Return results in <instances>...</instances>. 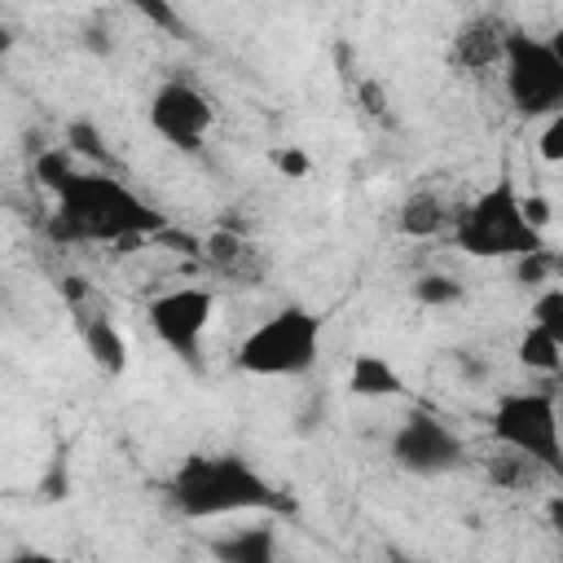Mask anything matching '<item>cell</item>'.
I'll return each instance as SVG.
<instances>
[{
	"instance_id": "6da1fadb",
	"label": "cell",
	"mask_w": 563,
	"mask_h": 563,
	"mask_svg": "<svg viewBox=\"0 0 563 563\" xmlns=\"http://www.w3.org/2000/svg\"><path fill=\"white\" fill-rule=\"evenodd\" d=\"M57 207L48 216L53 242H114L119 251H136L145 238L163 233L167 220L145 198H136L119 176L106 172H70L53 194Z\"/></svg>"
},
{
	"instance_id": "7a4b0ae2",
	"label": "cell",
	"mask_w": 563,
	"mask_h": 563,
	"mask_svg": "<svg viewBox=\"0 0 563 563\" xmlns=\"http://www.w3.org/2000/svg\"><path fill=\"white\" fill-rule=\"evenodd\" d=\"M167 501L185 519H220L286 506L282 493L238 453H189L167 479Z\"/></svg>"
},
{
	"instance_id": "3957f363",
	"label": "cell",
	"mask_w": 563,
	"mask_h": 563,
	"mask_svg": "<svg viewBox=\"0 0 563 563\" xmlns=\"http://www.w3.org/2000/svg\"><path fill=\"white\" fill-rule=\"evenodd\" d=\"M317 352H321V317H312L299 303H286L238 343L233 365L260 378H295L317 365Z\"/></svg>"
},
{
	"instance_id": "277c9868",
	"label": "cell",
	"mask_w": 563,
	"mask_h": 563,
	"mask_svg": "<svg viewBox=\"0 0 563 563\" xmlns=\"http://www.w3.org/2000/svg\"><path fill=\"white\" fill-rule=\"evenodd\" d=\"M457 251L479 255V260H519L541 242V233H532L519 216V189L510 176H497L466 211H457Z\"/></svg>"
},
{
	"instance_id": "5b68a950",
	"label": "cell",
	"mask_w": 563,
	"mask_h": 563,
	"mask_svg": "<svg viewBox=\"0 0 563 563\" xmlns=\"http://www.w3.org/2000/svg\"><path fill=\"white\" fill-rule=\"evenodd\" d=\"M501 66H506V97L519 114H559L563 106V40H541L528 31H506L501 44Z\"/></svg>"
},
{
	"instance_id": "8992f818",
	"label": "cell",
	"mask_w": 563,
	"mask_h": 563,
	"mask_svg": "<svg viewBox=\"0 0 563 563\" xmlns=\"http://www.w3.org/2000/svg\"><path fill=\"white\" fill-rule=\"evenodd\" d=\"M493 440L501 449L523 453L537 462L545 475L563 466V444H559V400L554 391H501L493 405Z\"/></svg>"
},
{
	"instance_id": "52a82bcc",
	"label": "cell",
	"mask_w": 563,
	"mask_h": 563,
	"mask_svg": "<svg viewBox=\"0 0 563 563\" xmlns=\"http://www.w3.org/2000/svg\"><path fill=\"white\" fill-rule=\"evenodd\" d=\"M211 312H216V299L202 286H176V290H163L158 299H150L154 334L194 369L202 365L198 352H202V334L211 325Z\"/></svg>"
},
{
	"instance_id": "ba28073f",
	"label": "cell",
	"mask_w": 563,
	"mask_h": 563,
	"mask_svg": "<svg viewBox=\"0 0 563 563\" xmlns=\"http://www.w3.org/2000/svg\"><path fill=\"white\" fill-rule=\"evenodd\" d=\"M391 462L409 475H444L457 471L466 462V444L431 413H413L400 422V431L391 435Z\"/></svg>"
},
{
	"instance_id": "9c48e42d",
	"label": "cell",
	"mask_w": 563,
	"mask_h": 563,
	"mask_svg": "<svg viewBox=\"0 0 563 563\" xmlns=\"http://www.w3.org/2000/svg\"><path fill=\"white\" fill-rule=\"evenodd\" d=\"M211 119H216L211 101H207L189 79H167V84L150 97V128H154L163 141H172L176 150H185V154L202 150V136H207Z\"/></svg>"
},
{
	"instance_id": "30bf717a",
	"label": "cell",
	"mask_w": 563,
	"mask_h": 563,
	"mask_svg": "<svg viewBox=\"0 0 563 563\" xmlns=\"http://www.w3.org/2000/svg\"><path fill=\"white\" fill-rule=\"evenodd\" d=\"M506 22L493 18V13H479L471 22H462L449 40V62L457 70H488V66H501V44H506Z\"/></svg>"
},
{
	"instance_id": "8fae6325",
	"label": "cell",
	"mask_w": 563,
	"mask_h": 563,
	"mask_svg": "<svg viewBox=\"0 0 563 563\" xmlns=\"http://www.w3.org/2000/svg\"><path fill=\"white\" fill-rule=\"evenodd\" d=\"M216 563H277V532L273 523H251L211 541Z\"/></svg>"
},
{
	"instance_id": "7c38bea8",
	"label": "cell",
	"mask_w": 563,
	"mask_h": 563,
	"mask_svg": "<svg viewBox=\"0 0 563 563\" xmlns=\"http://www.w3.org/2000/svg\"><path fill=\"white\" fill-rule=\"evenodd\" d=\"M347 391L352 396H365V400H374V396H400L405 391V378H400V369L387 356L361 352L347 365Z\"/></svg>"
},
{
	"instance_id": "4fadbf2b",
	"label": "cell",
	"mask_w": 563,
	"mask_h": 563,
	"mask_svg": "<svg viewBox=\"0 0 563 563\" xmlns=\"http://www.w3.org/2000/svg\"><path fill=\"white\" fill-rule=\"evenodd\" d=\"M84 352H88L92 365H97L101 374H110V378L128 369V343H123L119 325L106 321V317H92V321L84 325Z\"/></svg>"
},
{
	"instance_id": "5bb4252c",
	"label": "cell",
	"mask_w": 563,
	"mask_h": 563,
	"mask_svg": "<svg viewBox=\"0 0 563 563\" xmlns=\"http://www.w3.org/2000/svg\"><path fill=\"white\" fill-rule=\"evenodd\" d=\"M444 224H449V211H444L440 194L418 189V194H409L400 202V233L405 238H435Z\"/></svg>"
},
{
	"instance_id": "9a60e30c",
	"label": "cell",
	"mask_w": 563,
	"mask_h": 563,
	"mask_svg": "<svg viewBox=\"0 0 563 563\" xmlns=\"http://www.w3.org/2000/svg\"><path fill=\"white\" fill-rule=\"evenodd\" d=\"M484 471H488V479H493L497 488H528V484H537V479L545 475L537 462H528V457L515 453V449H497Z\"/></svg>"
},
{
	"instance_id": "2e32d148",
	"label": "cell",
	"mask_w": 563,
	"mask_h": 563,
	"mask_svg": "<svg viewBox=\"0 0 563 563\" xmlns=\"http://www.w3.org/2000/svg\"><path fill=\"white\" fill-rule=\"evenodd\" d=\"M519 361H523L528 369L554 374V369H559V361H563V343H559L554 334H545V330L528 325V330L519 334Z\"/></svg>"
},
{
	"instance_id": "e0dca14e",
	"label": "cell",
	"mask_w": 563,
	"mask_h": 563,
	"mask_svg": "<svg viewBox=\"0 0 563 563\" xmlns=\"http://www.w3.org/2000/svg\"><path fill=\"white\" fill-rule=\"evenodd\" d=\"M202 255H207L211 268H220V273H242L251 246H246V238H238V233H229V229H216V233L202 242Z\"/></svg>"
},
{
	"instance_id": "ac0fdd59",
	"label": "cell",
	"mask_w": 563,
	"mask_h": 563,
	"mask_svg": "<svg viewBox=\"0 0 563 563\" xmlns=\"http://www.w3.org/2000/svg\"><path fill=\"white\" fill-rule=\"evenodd\" d=\"M554 273H559V255L550 246H537V251L515 260V282L519 286H545V282H554Z\"/></svg>"
},
{
	"instance_id": "d6986e66",
	"label": "cell",
	"mask_w": 563,
	"mask_h": 563,
	"mask_svg": "<svg viewBox=\"0 0 563 563\" xmlns=\"http://www.w3.org/2000/svg\"><path fill=\"white\" fill-rule=\"evenodd\" d=\"M413 299L427 303V308H444V303H457L462 299V282L449 277V273H422L413 282Z\"/></svg>"
},
{
	"instance_id": "ffe728a7",
	"label": "cell",
	"mask_w": 563,
	"mask_h": 563,
	"mask_svg": "<svg viewBox=\"0 0 563 563\" xmlns=\"http://www.w3.org/2000/svg\"><path fill=\"white\" fill-rule=\"evenodd\" d=\"M66 150H70V158H75V154H84V158H92V163H106V158H110V150H106L97 123H88V119H70V123H66Z\"/></svg>"
},
{
	"instance_id": "44dd1931",
	"label": "cell",
	"mask_w": 563,
	"mask_h": 563,
	"mask_svg": "<svg viewBox=\"0 0 563 563\" xmlns=\"http://www.w3.org/2000/svg\"><path fill=\"white\" fill-rule=\"evenodd\" d=\"M70 172H75V163H70V150H66V145H62V150H40V158H35V180H40L48 194H57Z\"/></svg>"
},
{
	"instance_id": "7402d4cb",
	"label": "cell",
	"mask_w": 563,
	"mask_h": 563,
	"mask_svg": "<svg viewBox=\"0 0 563 563\" xmlns=\"http://www.w3.org/2000/svg\"><path fill=\"white\" fill-rule=\"evenodd\" d=\"M532 325L545 330V334H554V339L563 343V290H559V286H545V290L537 295V303H532Z\"/></svg>"
},
{
	"instance_id": "603a6c76",
	"label": "cell",
	"mask_w": 563,
	"mask_h": 563,
	"mask_svg": "<svg viewBox=\"0 0 563 563\" xmlns=\"http://www.w3.org/2000/svg\"><path fill=\"white\" fill-rule=\"evenodd\" d=\"M537 150H541V158H545V163H559V158H563V110L545 119V128H541V141H537Z\"/></svg>"
},
{
	"instance_id": "cb8c5ba5",
	"label": "cell",
	"mask_w": 563,
	"mask_h": 563,
	"mask_svg": "<svg viewBox=\"0 0 563 563\" xmlns=\"http://www.w3.org/2000/svg\"><path fill=\"white\" fill-rule=\"evenodd\" d=\"M361 101H365V110H369L374 119H383V123L391 119V110H387V97H383V88H378L374 79H365V84H361Z\"/></svg>"
},
{
	"instance_id": "d4e9b609",
	"label": "cell",
	"mask_w": 563,
	"mask_h": 563,
	"mask_svg": "<svg viewBox=\"0 0 563 563\" xmlns=\"http://www.w3.org/2000/svg\"><path fill=\"white\" fill-rule=\"evenodd\" d=\"M141 13H145V18H154V22H163L167 31H180V13H176V9H167V4H141Z\"/></svg>"
},
{
	"instance_id": "484cf974",
	"label": "cell",
	"mask_w": 563,
	"mask_h": 563,
	"mask_svg": "<svg viewBox=\"0 0 563 563\" xmlns=\"http://www.w3.org/2000/svg\"><path fill=\"white\" fill-rule=\"evenodd\" d=\"M277 167H282L286 176H303V172H308V154H299V150H282V154H277Z\"/></svg>"
},
{
	"instance_id": "4316f807",
	"label": "cell",
	"mask_w": 563,
	"mask_h": 563,
	"mask_svg": "<svg viewBox=\"0 0 563 563\" xmlns=\"http://www.w3.org/2000/svg\"><path fill=\"white\" fill-rule=\"evenodd\" d=\"M57 290H62V299H66V303H79V299L88 295V282H84V277H62V286H57Z\"/></svg>"
},
{
	"instance_id": "83f0119b",
	"label": "cell",
	"mask_w": 563,
	"mask_h": 563,
	"mask_svg": "<svg viewBox=\"0 0 563 563\" xmlns=\"http://www.w3.org/2000/svg\"><path fill=\"white\" fill-rule=\"evenodd\" d=\"M457 365H462V374H466L471 383H479V378H484V365L471 356V347H457Z\"/></svg>"
},
{
	"instance_id": "f1b7e54d",
	"label": "cell",
	"mask_w": 563,
	"mask_h": 563,
	"mask_svg": "<svg viewBox=\"0 0 563 563\" xmlns=\"http://www.w3.org/2000/svg\"><path fill=\"white\" fill-rule=\"evenodd\" d=\"M9 563H57V559H53L48 550H18Z\"/></svg>"
},
{
	"instance_id": "f546056e",
	"label": "cell",
	"mask_w": 563,
	"mask_h": 563,
	"mask_svg": "<svg viewBox=\"0 0 563 563\" xmlns=\"http://www.w3.org/2000/svg\"><path fill=\"white\" fill-rule=\"evenodd\" d=\"M9 44H13V40H9V31H0V53H4Z\"/></svg>"
},
{
	"instance_id": "4dcf8cb0",
	"label": "cell",
	"mask_w": 563,
	"mask_h": 563,
	"mask_svg": "<svg viewBox=\"0 0 563 563\" xmlns=\"http://www.w3.org/2000/svg\"><path fill=\"white\" fill-rule=\"evenodd\" d=\"M391 563H413V559H391Z\"/></svg>"
}]
</instances>
